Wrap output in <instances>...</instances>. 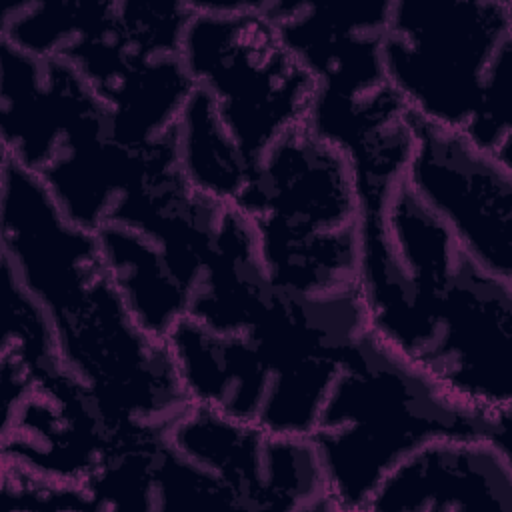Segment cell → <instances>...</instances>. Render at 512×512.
<instances>
[{
    "label": "cell",
    "instance_id": "obj_1",
    "mask_svg": "<svg viewBox=\"0 0 512 512\" xmlns=\"http://www.w3.org/2000/svg\"><path fill=\"white\" fill-rule=\"evenodd\" d=\"M480 436L510 444L512 422L458 404L368 330L344 354L310 432L336 512H364L380 480L422 444Z\"/></svg>",
    "mask_w": 512,
    "mask_h": 512
},
{
    "label": "cell",
    "instance_id": "obj_2",
    "mask_svg": "<svg viewBox=\"0 0 512 512\" xmlns=\"http://www.w3.org/2000/svg\"><path fill=\"white\" fill-rule=\"evenodd\" d=\"M180 60L252 164L286 132L306 124L316 82L284 44L268 2H186Z\"/></svg>",
    "mask_w": 512,
    "mask_h": 512
},
{
    "label": "cell",
    "instance_id": "obj_3",
    "mask_svg": "<svg viewBox=\"0 0 512 512\" xmlns=\"http://www.w3.org/2000/svg\"><path fill=\"white\" fill-rule=\"evenodd\" d=\"M508 40V0L390 2L384 80L418 122L462 134L490 62Z\"/></svg>",
    "mask_w": 512,
    "mask_h": 512
},
{
    "label": "cell",
    "instance_id": "obj_4",
    "mask_svg": "<svg viewBox=\"0 0 512 512\" xmlns=\"http://www.w3.org/2000/svg\"><path fill=\"white\" fill-rule=\"evenodd\" d=\"M52 322L64 372L90 392L116 438L164 432L188 410L168 342L130 316L106 270Z\"/></svg>",
    "mask_w": 512,
    "mask_h": 512
},
{
    "label": "cell",
    "instance_id": "obj_5",
    "mask_svg": "<svg viewBox=\"0 0 512 512\" xmlns=\"http://www.w3.org/2000/svg\"><path fill=\"white\" fill-rule=\"evenodd\" d=\"M418 308L428 342L414 366L468 410L512 422V282L464 256Z\"/></svg>",
    "mask_w": 512,
    "mask_h": 512
},
{
    "label": "cell",
    "instance_id": "obj_6",
    "mask_svg": "<svg viewBox=\"0 0 512 512\" xmlns=\"http://www.w3.org/2000/svg\"><path fill=\"white\" fill-rule=\"evenodd\" d=\"M166 436L220 478L240 510L336 512L310 436L268 432L192 404Z\"/></svg>",
    "mask_w": 512,
    "mask_h": 512
},
{
    "label": "cell",
    "instance_id": "obj_7",
    "mask_svg": "<svg viewBox=\"0 0 512 512\" xmlns=\"http://www.w3.org/2000/svg\"><path fill=\"white\" fill-rule=\"evenodd\" d=\"M406 184L470 260L512 282V166L480 152L458 132L416 120Z\"/></svg>",
    "mask_w": 512,
    "mask_h": 512
},
{
    "label": "cell",
    "instance_id": "obj_8",
    "mask_svg": "<svg viewBox=\"0 0 512 512\" xmlns=\"http://www.w3.org/2000/svg\"><path fill=\"white\" fill-rule=\"evenodd\" d=\"M2 394V462L86 486L116 440L90 392L66 372L34 378L2 360Z\"/></svg>",
    "mask_w": 512,
    "mask_h": 512
},
{
    "label": "cell",
    "instance_id": "obj_9",
    "mask_svg": "<svg viewBox=\"0 0 512 512\" xmlns=\"http://www.w3.org/2000/svg\"><path fill=\"white\" fill-rule=\"evenodd\" d=\"M2 266L54 318L102 274L98 236L74 224L44 180L2 154Z\"/></svg>",
    "mask_w": 512,
    "mask_h": 512
},
{
    "label": "cell",
    "instance_id": "obj_10",
    "mask_svg": "<svg viewBox=\"0 0 512 512\" xmlns=\"http://www.w3.org/2000/svg\"><path fill=\"white\" fill-rule=\"evenodd\" d=\"M234 208L254 226L288 234L336 232L360 222L348 156L306 124L282 134L262 154Z\"/></svg>",
    "mask_w": 512,
    "mask_h": 512
},
{
    "label": "cell",
    "instance_id": "obj_11",
    "mask_svg": "<svg viewBox=\"0 0 512 512\" xmlns=\"http://www.w3.org/2000/svg\"><path fill=\"white\" fill-rule=\"evenodd\" d=\"M364 512H512V448L494 438H436L398 462Z\"/></svg>",
    "mask_w": 512,
    "mask_h": 512
},
{
    "label": "cell",
    "instance_id": "obj_12",
    "mask_svg": "<svg viewBox=\"0 0 512 512\" xmlns=\"http://www.w3.org/2000/svg\"><path fill=\"white\" fill-rule=\"evenodd\" d=\"M266 12L316 90L362 96L382 84V42L390 2L318 4L308 0L268 2Z\"/></svg>",
    "mask_w": 512,
    "mask_h": 512
},
{
    "label": "cell",
    "instance_id": "obj_13",
    "mask_svg": "<svg viewBox=\"0 0 512 512\" xmlns=\"http://www.w3.org/2000/svg\"><path fill=\"white\" fill-rule=\"evenodd\" d=\"M2 154L40 174L64 136L106 116V106L68 62L38 58L0 40Z\"/></svg>",
    "mask_w": 512,
    "mask_h": 512
},
{
    "label": "cell",
    "instance_id": "obj_14",
    "mask_svg": "<svg viewBox=\"0 0 512 512\" xmlns=\"http://www.w3.org/2000/svg\"><path fill=\"white\" fill-rule=\"evenodd\" d=\"M166 342L192 406L258 426L276 370L252 336L214 332L186 316Z\"/></svg>",
    "mask_w": 512,
    "mask_h": 512
},
{
    "label": "cell",
    "instance_id": "obj_15",
    "mask_svg": "<svg viewBox=\"0 0 512 512\" xmlns=\"http://www.w3.org/2000/svg\"><path fill=\"white\" fill-rule=\"evenodd\" d=\"M270 290L250 218L226 206L208 262L192 288L188 318L214 332L244 334L262 314Z\"/></svg>",
    "mask_w": 512,
    "mask_h": 512
},
{
    "label": "cell",
    "instance_id": "obj_16",
    "mask_svg": "<svg viewBox=\"0 0 512 512\" xmlns=\"http://www.w3.org/2000/svg\"><path fill=\"white\" fill-rule=\"evenodd\" d=\"M104 270L130 316L152 336L166 340L188 316L190 292L168 266L160 246L122 224L98 232Z\"/></svg>",
    "mask_w": 512,
    "mask_h": 512
},
{
    "label": "cell",
    "instance_id": "obj_17",
    "mask_svg": "<svg viewBox=\"0 0 512 512\" xmlns=\"http://www.w3.org/2000/svg\"><path fill=\"white\" fill-rule=\"evenodd\" d=\"M194 90L180 54L158 56L132 66L98 98L108 110V132L128 148H146L166 138Z\"/></svg>",
    "mask_w": 512,
    "mask_h": 512
},
{
    "label": "cell",
    "instance_id": "obj_18",
    "mask_svg": "<svg viewBox=\"0 0 512 512\" xmlns=\"http://www.w3.org/2000/svg\"><path fill=\"white\" fill-rule=\"evenodd\" d=\"M178 166L188 184L224 204L236 206L254 178L252 164L224 128L216 104L202 88L192 90L174 128Z\"/></svg>",
    "mask_w": 512,
    "mask_h": 512
},
{
    "label": "cell",
    "instance_id": "obj_19",
    "mask_svg": "<svg viewBox=\"0 0 512 512\" xmlns=\"http://www.w3.org/2000/svg\"><path fill=\"white\" fill-rule=\"evenodd\" d=\"M8 326L2 338V356L22 364L34 378H52L64 372L58 336L48 310L4 268Z\"/></svg>",
    "mask_w": 512,
    "mask_h": 512
},
{
    "label": "cell",
    "instance_id": "obj_20",
    "mask_svg": "<svg viewBox=\"0 0 512 512\" xmlns=\"http://www.w3.org/2000/svg\"><path fill=\"white\" fill-rule=\"evenodd\" d=\"M512 40L496 52L462 136L480 152L512 166Z\"/></svg>",
    "mask_w": 512,
    "mask_h": 512
},
{
    "label": "cell",
    "instance_id": "obj_21",
    "mask_svg": "<svg viewBox=\"0 0 512 512\" xmlns=\"http://www.w3.org/2000/svg\"><path fill=\"white\" fill-rule=\"evenodd\" d=\"M4 510H96L84 484L58 482L2 462Z\"/></svg>",
    "mask_w": 512,
    "mask_h": 512
}]
</instances>
